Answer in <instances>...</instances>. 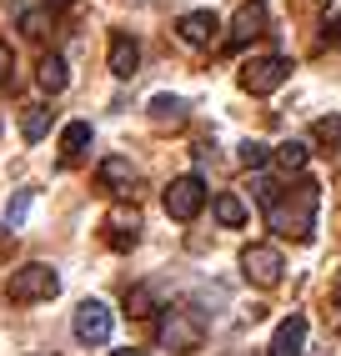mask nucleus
Here are the masks:
<instances>
[{
	"label": "nucleus",
	"mask_w": 341,
	"mask_h": 356,
	"mask_svg": "<svg viewBox=\"0 0 341 356\" xmlns=\"http://www.w3.org/2000/svg\"><path fill=\"white\" fill-rule=\"evenodd\" d=\"M316 211H322V186L311 176H296V186H286V191L271 201V231L281 236H296V241H311L316 236Z\"/></svg>",
	"instance_id": "obj_1"
},
{
	"label": "nucleus",
	"mask_w": 341,
	"mask_h": 356,
	"mask_svg": "<svg viewBox=\"0 0 341 356\" xmlns=\"http://www.w3.org/2000/svg\"><path fill=\"white\" fill-rule=\"evenodd\" d=\"M156 337L166 351H176V356H191V351H201L206 346V326L196 312H186V306H161V326H156Z\"/></svg>",
	"instance_id": "obj_2"
},
{
	"label": "nucleus",
	"mask_w": 341,
	"mask_h": 356,
	"mask_svg": "<svg viewBox=\"0 0 341 356\" xmlns=\"http://www.w3.org/2000/svg\"><path fill=\"white\" fill-rule=\"evenodd\" d=\"M56 291H61V276H56V266H45V261H26L20 271H10V301H20V306L51 301Z\"/></svg>",
	"instance_id": "obj_3"
},
{
	"label": "nucleus",
	"mask_w": 341,
	"mask_h": 356,
	"mask_svg": "<svg viewBox=\"0 0 341 356\" xmlns=\"http://www.w3.org/2000/svg\"><path fill=\"white\" fill-rule=\"evenodd\" d=\"M281 271H286V261H281V251H276V246L251 241L246 251H241V276H246L251 286H261V291L281 286Z\"/></svg>",
	"instance_id": "obj_4"
},
{
	"label": "nucleus",
	"mask_w": 341,
	"mask_h": 356,
	"mask_svg": "<svg viewBox=\"0 0 341 356\" xmlns=\"http://www.w3.org/2000/svg\"><path fill=\"white\" fill-rule=\"evenodd\" d=\"M291 76V60L286 56H251L241 65V90H251V96H271L276 86H286Z\"/></svg>",
	"instance_id": "obj_5"
},
{
	"label": "nucleus",
	"mask_w": 341,
	"mask_h": 356,
	"mask_svg": "<svg viewBox=\"0 0 341 356\" xmlns=\"http://www.w3.org/2000/svg\"><path fill=\"white\" fill-rule=\"evenodd\" d=\"M166 216L170 221H196L201 216V206H206V181L201 176H176L166 186Z\"/></svg>",
	"instance_id": "obj_6"
},
{
	"label": "nucleus",
	"mask_w": 341,
	"mask_h": 356,
	"mask_svg": "<svg viewBox=\"0 0 341 356\" xmlns=\"http://www.w3.org/2000/svg\"><path fill=\"white\" fill-rule=\"evenodd\" d=\"M111 306L106 301H81L76 306V321H70V331H76L81 346H106L111 341Z\"/></svg>",
	"instance_id": "obj_7"
},
{
	"label": "nucleus",
	"mask_w": 341,
	"mask_h": 356,
	"mask_svg": "<svg viewBox=\"0 0 341 356\" xmlns=\"http://www.w3.org/2000/svg\"><path fill=\"white\" fill-rule=\"evenodd\" d=\"M176 31L186 45H216V35H221V20H216V10H186L176 20Z\"/></svg>",
	"instance_id": "obj_8"
},
{
	"label": "nucleus",
	"mask_w": 341,
	"mask_h": 356,
	"mask_svg": "<svg viewBox=\"0 0 341 356\" xmlns=\"http://www.w3.org/2000/svg\"><path fill=\"white\" fill-rule=\"evenodd\" d=\"M141 70V45H136V35L131 31H116L111 35V76L116 81H131Z\"/></svg>",
	"instance_id": "obj_9"
},
{
	"label": "nucleus",
	"mask_w": 341,
	"mask_h": 356,
	"mask_svg": "<svg viewBox=\"0 0 341 356\" xmlns=\"http://www.w3.org/2000/svg\"><path fill=\"white\" fill-rule=\"evenodd\" d=\"M301 346H306V316L291 312V316L276 326V337H271V346H266V356H301Z\"/></svg>",
	"instance_id": "obj_10"
},
{
	"label": "nucleus",
	"mask_w": 341,
	"mask_h": 356,
	"mask_svg": "<svg viewBox=\"0 0 341 356\" xmlns=\"http://www.w3.org/2000/svg\"><path fill=\"white\" fill-rule=\"evenodd\" d=\"M106 231H111L106 241H111L116 251H131V246L141 241V211H136V206H131V211H126V206L111 211V226H106Z\"/></svg>",
	"instance_id": "obj_11"
},
{
	"label": "nucleus",
	"mask_w": 341,
	"mask_h": 356,
	"mask_svg": "<svg viewBox=\"0 0 341 356\" xmlns=\"http://www.w3.org/2000/svg\"><path fill=\"white\" fill-rule=\"evenodd\" d=\"M256 35H266V10H261V0H246L231 20V45H246Z\"/></svg>",
	"instance_id": "obj_12"
},
{
	"label": "nucleus",
	"mask_w": 341,
	"mask_h": 356,
	"mask_svg": "<svg viewBox=\"0 0 341 356\" xmlns=\"http://www.w3.org/2000/svg\"><path fill=\"white\" fill-rule=\"evenodd\" d=\"M15 26H20V35L45 40V35L56 31V10L45 6V0H40V6H20V10H15Z\"/></svg>",
	"instance_id": "obj_13"
},
{
	"label": "nucleus",
	"mask_w": 341,
	"mask_h": 356,
	"mask_svg": "<svg viewBox=\"0 0 341 356\" xmlns=\"http://www.w3.org/2000/svg\"><path fill=\"white\" fill-rule=\"evenodd\" d=\"M95 181H101L111 196H126L131 191V161L126 156H106L101 165H95Z\"/></svg>",
	"instance_id": "obj_14"
},
{
	"label": "nucleus",
	"mask_w": 341,
	"mask_h": 356,
	"mask_svg": "<svg viewBox=\"0 0 341 356\" xmlns=\"http://www.w3.org/2000/svg\"><path fill=\"white\" fill-rule=\"evenodd\" d=\"M35 81L45 96H61V90L70 86V70H65V56H40V70H35Z\"/></svg>",
	"instance_id": "obj_15"
},
{
	"label": "nucleus",
	"mask_w": 341,
	"mask_h": 356,
	"mask_svg": "<svg viewBox=\"0 0 341 356\" xmlns=\"http://www.w3.org/2000/svg\"><path fill=\"white\" fill-rule=\"evenodd\" d=\"M151 121L156 126H186V101L181 96H151Z\"/></svg>",
	"instance_id": "obj_16"
},
{
	"label": "nucleus",
	"mask_w": 341,
	"mask_h": 356,
	"mask_svg": "<svg viewBox=\"0 0 341 356\" xmlns=\"http://www.w3.org/2000/svg\"><path fill=\"white\" fill-rule=\"evenodd\" d=\"M86 146H90V121H70V126L61 131V156H65V161H81Z\"/></svg>",
	"instance_id": "obj_17"
},
{
	"label": "nucleus",
	"mask_w": 341,
	"mask_h": 356,
	"mask_svg": "<svg viewBox=\"0 0 341 356\" xmlns=\"http://www.w3.org/2000/svg\"><path fill=\"white\" fill-rule=\"evenodd\" d=\"M45 131H51V111H45V106H26V111H20V136H26L31 146L45 140Z\"/></svg>",
	"instance_id": "obj_18"
},
{
	"label": "nucleus",
	"mask_w": 341,
	"mask_h": 356,
	"mask_svg": "<svg viewBox=\"0 0 341 356\" xmlns=\"http://www.w3.org/2000/svg\"><path fill=\"white\" fill-rule=\"evenodd\" d=\"M216 221H221L226 231L246 226V201H241V196H231V191H221V196H216Z\"/></svg>",
	"instance_id": "obj_19"
},
{
	"label": "nucleus",
	"mask_w": 341,
	"mask_h": 356,
	"mask_svg": "<svg viewBox=\"0 0 341 356\" xmlns=\"http://www.w3.org/2000/svg\"><path fill=\"white\" fill-rule=\"evenodd\" d=\"M126 312H131V316H156L161 301H156L151 286H131V291H126Z\"/></svg>",
	"instance_id": "obj_20"
},
{
	"label": "nucleus",
	"mask_w": 341,
	"mask_h": 356,
	"mask_svg": "<svg viewBox=\"0 0 341 356\" xmlns=\"http://www.w3.org/2000/svg\"><path fill=\"white\" fill-rule=\"evenodd\" d=\"M276 165H281V171H306V146H301V140H281V146H276Z\"/></svg>",
	"instance_id": "obj_21"
},
{
	"label": "nucleus",
	"mask_w": 341,
	"mask_h": 356,
	"mask_svg": "<svg viewBox=\"0 0 341 356\" xmlns=\"http://www.w3.org/2000/svg\"><path fill=\"white\" fill-rule=\"evenodd\" d=\"M311 136L322 140V146H331V151H341V115H322V121L311 126Z\"/></svg>",
	"instance_id": "obj_22"
},
{
	"label": "nucleus",
	"mask_w": 341,
	"mask_h": 356,
	"mask_svg": "<svg viewBox=\"0 0 341 356\" xmlns=\"http://www.w3.org/2000/svg\"><path fill=\"white\" fill-rule=\"evenodd\" d=\"M266 161H271V146H261V140L241 146V165H246V171H266Z\"/></svg>",
	"instance_id": "obj_23"
},
{
	"label": "nucleus",
	"mask_w": 341,
	"mask_h": 356,
	"mask_svg": "<svg viewBox=\"0 0 341 356\" xmlns=\"http://www.w3.org/2000/svg\"><path fill=\"white\" fill-rule=\"evenodd\" d=\"M26 211H31V191H15V196L6 201V226L15 231L20 221H26Z\"/></svg>",
	"instance_id": "obj_24"
},
{
	"label": "nucleus",
	"mask_w": 341,
	"mask_h": 356,
	"mask_svg": "<svg viewBox=\"0 0 341 356\" xmlns=\"http://www.w3.org/2000/svg\"><path fill=\"white\" fill-rule=\"evenodd\" d=\"M251 196H256V201H261L266 211H271V201L281 196V186H276L271 176H261V171H256V181H251Z\"/></svg>",
	"instance_id": "obj_25"
},
{
	"label": "nucleus",
	"mask_w": 341,
	"mask_h": 356,
	"mask_svg": "<svg viewBox=\"0 0 341 356\" xmlns=\"http://www.w3.org/2000/svg\"><path fill=\"white\" fill-rule=\"evenodd\" d=\"M15 81V51H10V40H0V86H10Z\"/></svg>",
	"instance_id": "obj_26"
},
{
	"label": "nucleus",
	"mask_w": 341,
	"mask_h": 356,
	"mask_svg": "<svg viewBox=\"0 0 341 356\" xmlns=\"http://www.w3.org/2000/svg\"><path fill=\"white\" fill-rule=\"evenodd\" d=\"M322 31H326V40L341 51V15H326V26H322Z\"/></svg>",
	"instance_id": "obj_27"
},
{
	"label": "nucleus",
	"mask_w": 341,
	"mask_h": 356,
	"mask_svg": "<svg viewBox=\"0 0 341 356\" xmlns=\"http://www.w3.org/2000/svg\"><path fill=\"white\" fill-rule=\"evenodd\" d=\"M326 0H291V10H322Z\"/></svg>",
	"instance_id": "obj_28"
},
{
	"label": "nucleus",
	"mask_w": 341,
	"mask_h": 356,
	"mask_svg": "<svg viewBox=\"0 0 341 356\" xmlns=\"http://www.w3.org/2000/svg\"><path fill=\"white\" fill-rule=\"evenodd\" d=\"M10 246H15V236H10V226L0 231V256H10Z\"/></svg>",
	"instance_id": "obj_29"
},
{
	"label": "nucleus",
	"mask_w": 341,
	"mask_h": 356,
	"mask_svg": "<svg viewBox=\"0 0 341 356\" xmlns=\"http://www.w3.org/2000/svg\"><path fill=\"white\" fill-rule=\"evenodd\" d=\"M331 306L341 312V271H336V281H331Z\"/></svg>",
	"instance_id": "obj_30"
},
{
	"label": "nucleus",
	"mask_w": 341,
	"mask_h": 356,
	"mask_svg": "<svg viewBox=\"0 0 341 356\" xmlns=\"http://www.w3.org/2000/svg\"><path fill=\"white\" fill-rule=\"evenodd\" d=\"M45 6H51V10H61V6H76V0H45Z\"/></svg>",
	"instance_id": "obj_31"
},
{
	"label": "nucleus",
	"mask_w": 341,
	"mask_h": 356,
	"mask_svg": "<svg viewBox=\"0 0 341 356\" xmlns=\"http://www.w3.org/2000/svg\"><path fill=\"white\" fill-rule=\"evenodd\" d=\"M111 356H141V351H111Z\"/></svg>",
	"instance_id": "obj_32"
},
{
	"label": "nucleus",
	"mask_w": 341,
	"mask_h": 356,
	"mask_svg": "<svg viewBox=\"0 0 341 356\" xmlns=\"http://www.w3.org/2000/svg\"><path fill=\"white\" fill-rule=\"evenodd\" d=\"M336 337H341V326H336Z\"/></svg>",
	"instance_id": "obj_33"
}]
</instances>
